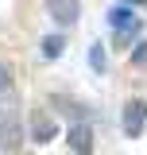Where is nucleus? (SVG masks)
<instances>
[{
	"mask_svg": "<svg viewBox=\"0 0 147 155\" xmlns=\"http://www.w3.org/2000/svg\"><path fill=\"white\" fill-rule=\"evenodd\" d=\"M19 143H23V128L16 105H0V151H16Z\"/></svg>",
	"mask_w": 147,
	"mask_h": 155,
	"instance_id": "1",
	"label": "nucleus"
},
{
	"mask_svg": "<svg viewBox=\"0 0 147 155\" xmlns=\"http://www.w3.org/2000/svg\"><path fill=\"white\" fill-rule=\"evenodd\" d=\"M132 62H136V66H139V62H147V43H139V51L132 54Z\"/></svg>",
	"mask_w": 147,
	"mask_h": 155,
	"instance_id": "9",
	"label": "nucleus"
},
{
	"mask_svg": "<svg viewBox=\"0 0 147 155\" xmlns=\"http://www.w3.org/2000/svg\"><path fill=\"white\" fill-rule=\"evenodd\" d=\"M66 143H70V151L89 155V151H93V132H89V124H74L70 132H66Z\"/></svg>",
	"mask_w": 147,
	"mask_h": 155,
	"instance_id": "4",
	"label": "nucleus"
},
{
	"mask_svg": "<svg viewBox=\"0 0 147 155\" xmlns=\"http://www.w3.org/2000/svg\"><path fill=\"white\" fill-rule=\"evenodd\" d=\"M120 124H124V136H136L147 128V101H128L124 105V116H120Z\"/></svg>",
	"mask_w": 147,
	"mask_h": 155,
	"instance_id": "2",
	"label": "nucleus"
},
{
	"mask_svg": "<svg viewBox=\"0 0 147 155\" xmlns=\"http://www.w3.org/2000/svg\"><path fill=\"white\" fill-rule=\"evenodd\" d=\"M4 89H12V66L8 62H0V93Z\"/></svg>",
	"mask_w": 147,
	"mask_h": 155,
	"instance_id": "8",
	"label": "nucleus"
},
{
	"mask_svg": "<svg viewBox=\"0 0 147 155\" xmlns=\"http://www.w3.org/2000/svg\"><path fill=\"white\" fill-rule=\"evenodd\" d=\"M62 47H66V43H62V35L43 39V58H58V54H62Z\"/></svg>",
	"mask_w": 147,
	"mask_h": 155,
	"instance_id": "7",
	"label": "nucleus"
},
{
	"mask_svg": "<svg viewBox=\"0 0 147 155\" xmlns=\"http://www.w3.org/2000/svg\"><path fill=\"white\" fill-rule=\"evenodd\" d=\"M109 23L116 27V31H136V27H139V19L132 16V8H128V4L112 8V12H109Z\"/></svg>",
	"mask_w": 147,
	"mask_h": 155,
	"instance_id": "5",
	"label": "nucleus"
},
{
	"mask_svg": "<svg viewBox=\"0 0 147 155\" xmlns=\"http://www.w3.org/2000/svg\"><path fill=\"white\" fill-rule=\"evenodd\" d=\"M47 12L54 16V23L70 27V23L81 19V0H47Z\"/></svg>",
	"mask_w": 147,
	"mask_h": 155,
	"instance_id": "3",
	"label": "nucleus"
},
{
	"mask_svg": "<svg viewBox=\"0 0 147 155\" xmlns=\"http://www.w3.org/2000/svg\"><path fill=\"white\" fill-rule=\"evenodd\" d=\"M54 132H58L54 120H51V116H39L35 128H31V140H35V143H47V140H54Z\"/></svg>",
	"mask_w": 147,
	"mask_h": 155,
	"instance_id": "6",
	"label": "nucleus"
}]
</instances>
